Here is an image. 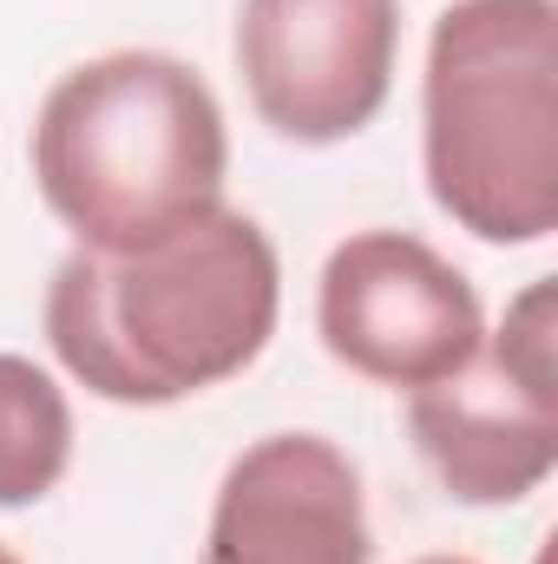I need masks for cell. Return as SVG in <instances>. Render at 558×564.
<instances>
[{
    "label": "cell",
    "mask_w": 558,
    "mask_h": 564,
    "mask_svg": "<svg viewBox=\"0 0 558 564\" xmlns=\"http://www.w3.org/2000/svg\"><path fill=\"white\" fill-rule=\"evenodd\" d=\"M282 257L250 210H204L132 250H73L46 282V348L112 408H178L277 335Z\"/></svg>",
    "instance_id": "cell-1"
},
{
    "label": "cell",
    "mask_w": 558,
    "mask_h": 564,
    "mask_svg": "<svg viewBox=\"0 0 558 564\" xmlns=\"http://www.w3.org/2000/svg\"><path fill=\"white\" fill-rule=\"evenodd\" d=\"M33 184L79 250H132L224 204L230 126L204 73L119 46L53 79L33 119Z\"/></svg>",
    "instance_id": "cell-2"
},
{
    "label": "cell",
    "mask_w": 558,
    "mask_h": 564,
    "mask_svg": "<svg viewBox=\"0 0 558 564\" xmlns=\"http://www.w3.org/2000/svg\"><path fill=\"white\" fill-rule=\"evenodd\" d=\"M420 171L466 237L558 230V0H453L427 33Z\"/></svg>",
    "instance_id": "cell-3"
},
{
    "label": "cell",
    "mask_w": 558,
    "mask_h": 564,
    "mask_svg": "<svg viewBox=\"0 0 558 564\" xmlns=\"http://www.w3.org/2000/svg\"><path fill=\"white\" fill-rule=\"evenodd\" d=\"M420 466L460 506H519L558 473V282L533 276L466 368L408 394Z\"/></svg>",
    "instance_id": "cell-4"
},
{
    "label": "cell",
    "mask_w": 558,
    "mask_h": 564,
    "mask_svg": "<svg viewBox=\"0 0 558 564\" xmlns=\"http://www.w3.org/2000/svg\"><path fill=\"white\" fill-rule=\"evenodd\" d=\"M315 335L348 375L415 394L473 361L486 341V308L466 270H453L415 230H355L322 263Z\"/></svg>",
    "instance_id": "cell-5"
},
{
    "label": "cell",
    "mask_w": 558,
    "mask_h": 564,
    "mask_svg": "<svg viewBox=\"0 0 558 564\" xmlns=\"http://www.w3.org/2000/svg\"><path fill=\"white\" fill-rule=\"evenodd\" d=\"M401 0H244L237 73L257 119L289 144H342L395 93Z\"/></svg>",
    "instance_id": "cell-6"
},
{
    "label": "cell",
    "mask_w": 558,
    "mask_h": 564,
    "mask_svg": "<svg viewBox=\"0 0 558 564\" xmlns=\"http://www.w3.org/2000/svg\"><path fill=\"white\" fill-rule=\"evenodd\" d=\"M197 564H375L355 459L322 433L250 440L217 479Z\"/></svg>",
    "instance_id": "cell-7"
},
{
    "label": "cell",
    "mask_w": 558,
    "mask_h": 564,
    "mask_svg": "<svg viewBox=\"0 0 558 564\" xmlns=\"http://www.w3.org/2000/svg\"><path fill=\"white\" fill-rule=\"evenodd\" d=\"M73 466V401L66 388L0 348V512L40 506Z\"/></svg>",
    "instance_id": "cell-8"
},
{
    "label": "cell",
    "mask_w": 558,
    "mask_h": 564,
    "mask_svg": "<svg viewBox=\"0 0 558 564\" xmlns=\"http://www.w3.org/2000/svg\"><path fill=\"white\" fill-rule=\"evenodd\" d=\"M415 564H473V558H460V552H427V558H415Z\"/></svg>",
    "instance_id": "cell-9"
},
{
    "label": "cell",
    "mask_w": 558,
    "mask_h": 564,
    "mask_svg": "<svg viewBox=\"0 0 558 564\" xmlns=\"http://www.w3.org/2000/svg\"><path fill=\"white\" fill-rule=\"evenodd\" d=\"M0 564H20V552H13V545H7V539H0Z\"/></svg>",
    "instance_id": "cell-10"
}]
</instances>
